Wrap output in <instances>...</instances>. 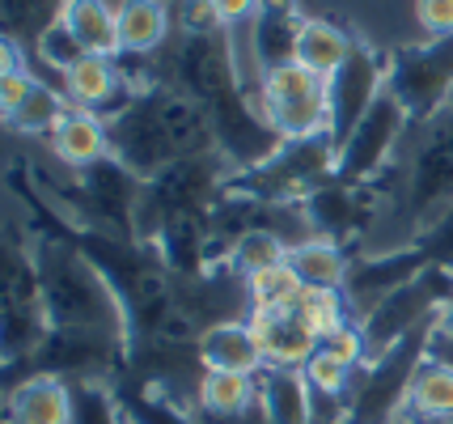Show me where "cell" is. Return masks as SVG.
<instances>
[{"label": "cell", "instance_id": "cell-8", "mask_svg": "<svg viewBox=\"0 0 453 424\" xmlns=\"http://www.w3.org/2000/svg\"><path fill=\"white\" fill-rule=\"evenodd\" d=\"M390 94L403 102L415 127L453 106V39H424L390 51Z\"/></svg>", "mask_w": 453, "mask_h": 424}, {"label": "cell", "instance_id": "cell-26", "mask_svg": "<svg viewBox=\"0 0 453 424\" xmlns=\"http://www.w3.org/2000/svg\"><path fill=\"white\" fill-rule=\"evenodd\" d=\"M288 259V243L280 238L276 229H246V234H237L234 246H229V272H237L242 281L246 276H255V272H263V267H272V263H284Z\"/></svg>", "mask_w": 453, "mask_h": 424}, {"label": "cell", "instance_id": "cell-5", "mask_svg": "<svg viewBox=\"0 0 453 424\" xmlns=\"http://www.w3.org/2000/svg\"><path fill=\"white\" fill-rule=\"evenodd\" d=\"M335 158L339 149L331 144V136L284 141L263 166L234 174L225 191L258 204H301L305 196H314L322 182L335 179Z\"/></svg>", "mask_w": 453, "mask_h": 424}, {"label": "cell", "instance_id": "cell-32", "mask_svg": "<svg viewBox=\"0 0 453 424\" xmlns=\"http://www.w3.org/2000/svg\"><path fill=\"white\" fill-rule=\"evenodd\" d=\"M419 246L428 251V259L433 263H441V267H453V208L441 217V221L419 238Z\"/></svg>", "mask_w": 453, "mask_h": 424}, {"label": "cell", "instance_id": "cell-4", "mask_svg": "<svg viewBox=\"0 0 453 424\" xmlns=\"http://www.w3.org/2000/svg\"><path fill=\"white\" fill-rule=\"evenodd\" d=\"M436 319L398 340L390 352H381L356 374V386L348 395V424H403L411 412V386L419 365L433 357Z\"/></svg>", "mask_w": 453, "mask_h": 424}, {"label": "cell", "instance_id": "cell-15", "mask_svg": "<svg viewBox=\"0 0 453 424\" xmlns=\"http://www.w3.org/2000/svg\"><path fill=\"white\" fill-rule=\"evenodd\" d=\"M4 424H73V386L59 378H26L9 386Z\"/></svg>", "mask_w": 453, "mask_h": 424}, {"label": "cell", "instance_id": "cell-18", "mask_svg": "<svg viewBox=\"0 0 453 424\" xmlns=\"http://www.w3.org/2000/svg\"><path fill=\"white\" fill-rule=\"evenodd\" d=\"M64 30L77 39L85 56H106L119 60V18L115 0H64Z\"/></svg>", "mask_w": 453, "mask_h": 424}, {"label": "cell", "instance_id": "cell-1", "mask_svg": "<svg viewBox=\"0 0 453 424\" xmlns=\"http://www.w3.org/2000/svg\"><path fill=\"white\" fill-rule=\"evenodd\" d=\"M199 153H220L212 115L165 81L136 94V102L111 119V158L127 166L140 182Z\"/></svg>", "mask_w": 453, "mask_h": 424}, {"label": "cell", "instance_id": "cell-13", "mask_svg": "<svg viewBox=\"0 0 453 424\" xmlns=\"http://www.w3.org/2000/svg\"><path fill=\"white\" fill-rule=\"evenodd\" d=\"M246 323H250V331H255V340H258V348H263L267 365H280V369H301V365L322 348V340L301 323L296 310H276V314L250 310Z\"/></svg>", "mask_w": 453, "mask_h": 424}, {"label": "cell", "instance_id": "cell-27", "mask_svg": "<svg viewBox=\"0 0 453 424\" xmlns=\"http://www.w3.org/2000/svg\"><path fill=\"white\" fill-rule=\"evenodd\" d=\"M296 314H301V323L310 327L318 340H331L339 327H348L356 319L352 302H348L343 289H305V297H301V305H296Z\"/></svg>", "mask_w": 453, "mask_h": 424}, {"label": "cell", "instance_id": "cell-25", "mask_svg": "<svg viewBox=\"0 0 453 424\" xmlns=\"http://www.w3.org/2000/svg\"><path fill=\"white\" fill-rule=\"evenodd\" d=\"M407 416H424V420H449L453 424V365L428 361L419 365L411 386V412Z\"/></svg>", "mask_w": 453, "mask_h": 424}, {"label": "cell", "instance_id": "cell-21", "mask_svg": "<svg viewBox=\"0 0 453 424\" xmlns=\"http://www.w3.org/2000/svg\"><path fill=\"white\" fill-rule=\"evenodd\" d=\"M352 259V251L331 243V238H305V243L288 246V263H293V272L301 276L305 289H343Z\"/></svg>", "mask_w": 453, "mask_h": 424}, {"label": "cell", "instance_id": "cell-23", "mask_svg": "<svg viewBox=\"0 0 453 424\" xmlns=\"http://www.w3.org/2000/svg\"><path fill=\"white\" fill-rule=\"evenodd\" d=\"M68 111H73L68 94H64V89H56V85L39 81L35 89H30V98L21 102V106L4 123H9L18 136H26V141H51Z\"/></svg>", "mask_w": 453, "mask_h": 424}, {"label": "cell", "instance_id": "cell-22", "mask_svg": "<svg viewBox=\"0 0 453 424\" xmlns=\"http://www.w3.org/2000/svg\"><path fill=\"white\" fill-rule=\"evenodd\" d=\"M111 390H115L119 412H123V424H199L182 404L165 399L153 386L136 382L132 374H119Z\"/></svg>", "mask_w": 453, "mask_h": 424}, {"label": "cell", "instance_id": "cell-9", "mask_svg": "<svg viewBox=\"0 0 453 424\" xmlns=\"http://www.w3.org/2000/svg\"><path fill=\"white\" fill-rule=\"evenodd\" d=\"M449 297H453V267L433 263L424 276H415L411 284H403L398 293H390L386 302H377L365 319H356L360 331H365V343H369V361H377L381 352H390L398 340H407L424 323H433Z\"/></svg>", "mask_w": 453, "mask_h": 424}, {"label": "cell", "instance_id": "cell-24", "mask_svg": "<svg viewBox=\"0 0 453 424\" xmlns=\"http://www.w3.org/2000/svg\"><path fill=\"white\" fill-rule=\"evenodd\" d=\"M246 297H250V310H267V314L296 310L301 297H305V284L293 272V263L284 259V263H272V267L255 272V276H246Z\"/></svg>", "mask_w": 453, "mask_h": 424}, {"label": "cell", "instance_id": "cell-29", "mask_svg": "<svg viewBox=\"0 0 453 424\" xmlns=\"http://www.w3.org/2000/svg\"><path fill=\"white\" fill-rule=\"evenodd\" d=\"M170 4H174L178 35H225V21L212 0H170Z\"/></svg>", "mask_w": 453, "mask_h": 424}, {"label": "cell", "instance_id": "cell-6", "mask_svg": "<svg viewBox=\"0 0 453 424\" xmlns=\"http://www.w3.org/2000/svg\"><path fill=\"white\" fill-rule=\"evenodd\" d=\"M255 111L280 141H310L331 132V89L326 77H318L301 64H280L263 73L255 94Z\"/></svg>", "mask_w": 453, "mask_h": 424}, {"label": "cell", "instance_id": "cell-31", "mask_svg": "<svg viewBox=\"0 0 453 424\" xmlns=\"http://www.w3.org/2000/svg\"><path fill=\"white\" fill-rule=\"evenodd\" d=\"M411 13L424 39H453V0H415Z\"/></svg>", "mask_w": 453, "mask_h": 424}, {"label": "cell", "instance_id": "cell-11", "mask_svg": "<svg viewBox=\"0 0 453 424\" xmlns=\"http://www.w3.org/2000/svg\"><path fill=\"white\" fill-rule=\"evenodd\" d=\"M433 267L428 251L419 243L411 246H395V251H373V255H356L352 272H348V302H352V314L365 319L377 302H386L390 293H398L403 284H411L415 276H424Z\"/></svg>", "mask_w": 453, "mask_h": 424}, {"label": "cell", "instance_id": "cell-2", "mask_svg": "<svg viewBox=\"0 0 453 424\" xmlns=\"http://www.w3.org/2000/svg\"><path fill=\"white\" fill-rule=\"evenodd\" d=\"M453 208V106L415 127L390 187V212L377 229H395V246H411Z\"/></svg>", "mask_w": 453, "mask_h": 424}, {"label": "cell", "instance_id": "cell-14", "mask_svg": "<svg viewBox=\"0 0 453 424\" xmlns=\"http://www.w3.org/2000/svg\"><path fill=\"white\" fill-rule=\"evenodd\" d=\"M51 158L64 170H89L111 158V119H102L94 111H68L64 123L56 127V136L47 141Z\"/></svg>", "mask_w": 453, "mask_h": 424}, {"label": "cell", "instance_id": "cell-19", "mask_svg": "<svg viewBox=\"0 0 453 424\" xmlns=\"http://www.w3.org/2000/svg\"><path fill=\"white\" fill-rule=\"evenodd\" d=\"M258 404L267 407L272 424H314V390L301 369L267 365L258 374Z\"/></svg>", "mask_w": 453, "mask_h": 424}, {"label": "cell", "instance_id": "cell-7", "mask_svg": "<svg viewBox=\"0 0 453 424\" xmlns=\"http://www.w3.org/2000/svg\"><path fill=\"white\" fill-rule=\"evenodd\" d=\"M411 132H415L411 115L403 111V102H398L395 94H390V85H386V94L369 106V115L352 127V136L339 144L335 179L356 182V187L390 179L395 166L403 162V149L411 141Z\"/></svg>", "mask_w": 453, "mask_h": 424}, {"label": "cell", "instance_id": "cell-20", "mask_svg": "<svg viewBox=\"0 0 453 424\" xmlns=\"http://www.w3.org/2000/svg\"><path fill=\"white\" fill-rule=\"evenodd\" d=\"M352 47H356V39L343 30V26H339V21H331V18H305V26H301V39H296V64L331 81L339 68H343V60L352 56Z\"/></svg>", "mask_w": 453, "mask_h": 424}, {"label": "cell", "instance_id": "cell-10", "mask_svg": "<svg viewBox=\"0 0 453 424\" xmlns=\"http://www.w3.org/2000/svg\"><path fill=\"white\" fill-rule=\"evenodd\" d=\"M386 77H390V56H381L373 42L356 39L352 56L343 60L335 77L326 81L331 89V144H343L352 136V127L365 115H369V106H373L381 94H386Z\"/></svg>", "mask_w": 453, "mask_h": 424}, {"label": "cell", "instance_id": "cell-3", "mask_svg": "<svg viewBox=\"0 0 453 424\" xmlns=\"http://www.w3.org/2000/svg\"><path fill=\"white\" fill-rule=\"evenodd\" d=\"M35 263L51 331H98L127 343V314L115 289L64 234H39Z\"/></svg>", "mask_w": 453, "mask_h": 424}, {"label": "cell", "instance_id": "cell-28", "mask_svg": "<svg viewBox=\"0 0 453 424\" xmlns=\"http://www.w3.org/2000/svg\"><path fill=\"white\" fill-rule=\"evenodd\" d=\"M301 374H305V382L314 390V399H348L352 386H356V369L335 361L326 348H318L314 357L301 365Z\"/></svg>", "mask_w": 453, "mask_h": 424}, {"label": "cell", "instance_id": "cell-33", "mask_svg": "<svg viewBox=\"0 0 453 424\" xmlns=\"http://www.w3.org/2000/svg\"><path fill=\"white\" fill-rule=\"evenodd\" d=\"M217 4L220 21H225V30H237V26H250L258 18V9H263V0H212Z\"/></svg>", "mask_w": 453, "mask_h": 424}, {"label": "cell", "instance_id": "cell-30", "mask_svg": "<svg viewBox=\"0 0 453 424\" xmlns=\"http://www.w3.org/2000/svg\"><path fill=\"white\" fill-rule=\"evenodd\" d=\"M322 348L335 357V361H343V365H352L356 374L365 369V361H369V343H365V331H360V323H348V327H339L331 340H322Z\"/></svg>", "mask_w": 453, "mask_h": 424}, {"label": "cell", "instance_id": "cell-34", "mask_svg": "<svg viewBox=\"0 0 453 424\" xmlns=\"http://www.w3.org/2000/svg\"><path fill=\"white\" fill-rule=\"evenodd\" d=\"M436 335L453 340V297H449L445 305H441V314H436Z\"/></svg>", "mask_w": 453, "mask_h": 424}, {"label": "cell", "instance_id": "cell-16", "mask_svg": "<svg viewBox=\"0 0 453 424\" xmlns=\"http://www.w3.org/2000/svg\"><path fill=\"white\" fill-rule=\"evenodd\" d=\"M199 361H203V369H229V374H250V378H258L267 369V357H263L246 319L208 327L199 335Z\"/></svg>", "mask_w": 453, "mask_h": 424}, {"label": "cell", "instance_id": "cell-17", "mask_svg": "<svg viewBox=\"0 0 453 424\" xmlns=\"http://www.w3.org/2000/svg\"><path fill=\"white\" fill-rule=\"evenodd\" d=\"M258 399V378L250 374H229V369H203L199 378V424H237Z\"/></svg>", "mask_w": 453, "mask_h": 424}, {"label": "cell", "instance_id": "cell-12", "mask_svg": "<svg viewBox=\"0 0 453 424\" xmlns=\"http://www.w3.org/2000/svg\"><path fill=\"white\" fill-rule=\"evenodd\" d=\"M119 56L153 60L161 47L174 42V4L170 0H115Z\"/></svg>", "mask_w": 453, "mask_h": 424}]
</instances>
